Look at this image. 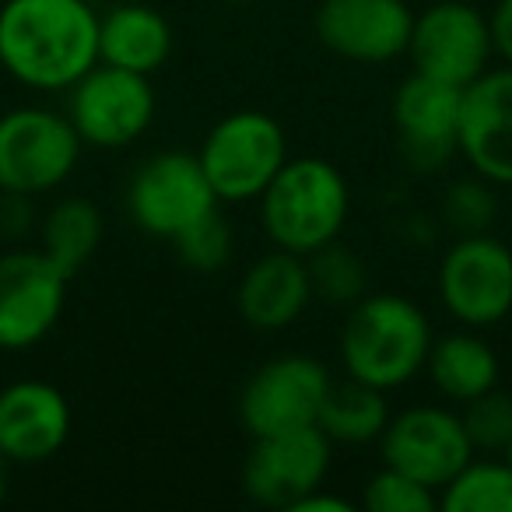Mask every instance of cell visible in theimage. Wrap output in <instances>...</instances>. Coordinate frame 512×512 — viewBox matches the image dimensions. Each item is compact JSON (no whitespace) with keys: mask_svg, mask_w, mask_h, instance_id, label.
Listing matches in <instances>:
<instances>
[{"mask_svg":"<svg viewBox=\"0 0 512 512\" xmlns=\"http://www.w3.org/2000/svg\"><path fill=\"white\" fill-rule=\"evenodd\" d=\"M316 425L323 428L327 439H337V442L379 439V435L386 432V425H390V411H386L383 390L362 383V379H355V376L341 386L330 383Z\"/></svg>","mask_w":512,"mask_h":512,"instance_id":"cell-21","label":"cell"},{"mask_svg":"<svg viewBox=\"0 0 512 512\" xmlns=\"http://www.w3.org/2000/svg\"><path fill=\"white\" fill-rule=\"evenodd\" d=\"M292 512H351V502H344V498H337V495H320V488H316L313 495L302 498Z\"/></svg>","mask_w":512,"mask_h":512,"instance_id":"cell-30","label":"cell"},{"mask_svg":"<svg viewBox=\"0 0 512 512\" xmlns=\"http://www.w3.org/2000/svg\"><path fill=\"white\" fill-rule=\"evenodd\" d=\"M172 25L148 4H120L99 18V60L123 71L151 74L169 60Z\"/></svg>","mask_w":512,"mask_h":512,"instance_id":"cell-19","label":"cell"},{"mask_svg":"<svg viewBox=\"0 0 512 512\" xmlns=\"http://www.w3.org/2000/svg\"><path fill=\"white\" fill-rule=\"evenodd\" d=\"M362 505L372 512H432L439 502H435L428 484H421V481H414V477L400 474V470L386 467L365 484Z\"/></svg>","mask_w":512,"mask_h":512,"instance_id":"cell-26","label":"cell"},{"mask_svg":"<svg viewBox=\"0 0 512 512\" xmlns=\"http://www.w3.org/2000/svg\"><path fill=\"white\" fill-rule=\"evenodd\" d=\"M330 467V439L320 425L256 435L242 467V488L256 505L288 509L313 495Z\"/></svg>","mask_w":512,"mask_h":512,"instance_id":"cell-7","label":"cell"},{"mask_svg":"<svg viewBox=\"0 0 512 512\" xmlns=\"http://www.w3.org/2000/svg\"><path fill=\"white\" fill-rule=\"evenodd\" d=\"M309 295H313V281L302 256L278 249L246 271L239 285V313L246 316L249 327L281 330L299 320Z\"/></svg>","mask_w":512,"mask_h":512,"instance_id":"cell-18","label":"cell"},{"mask_svg":"<svg viewBox=\"0 0 512 512\" xmlns=\"http://www.w3.org/2000/svg\"><path fill=\"white\" fill-rule=\"evenodd\" d=\"M260 197L267 235L288 253H316L334 242L348 221V183L323 158L285 162Z\"/></svg>","mask_w":512,"mask_h":512,"instance_id":"cell-3","label":"cell"},{"mask_svg":"<svg viewBox=\"0 0 512 512\" xmlns=\"http://www.w3.org/2000/svg\"><path fill=\"white\" fill-rule=\"evenodd\" d=\"M463 88L425 78L414 71L393 99V127L407 162L418 169H439L460 148Z\"/></svg>","mask_w":512,"mask_h":512,"instance_id":"cell-15","label":"cell"},{"mask_svg":"<svg viewBox=\"0 0 512 512\" xmlns=\"http://www.w3.org/2000/svg\"><path fill=\"white\" fill-rule=\"evenodd\" d=\"M127 207L137 228L172 242L183 228L218 207V193L197 155L165 151L137 165L127 186Z\"/></svg>","mask_w":512,"mask_h":512,"instance_id":"cell-6","label":"cell"},{"mask_svg":"<svg viewBox=\"0 0 512 512\" xmlns=\"http://www.w3.org/2000/svg\"><path fill=\"white\" fill-rule=\"evenodd\" d=\"M442 306L467 327H491L512 309V253L488 235H463L439 267Z\"/></svg>","mask_w":512,"mask_h":512,"instance_id":"cell-9","label":"cell"},{"mask_svg":"<svg viewBox=\"0 0 512 512\" xmlns=\"http://www.w3.org/2000/svg\"><path fill=\"white\" fill-rule=\"evenodd\" d=\"M491 50V25L463 0H442L414 18L407 43L414 71L456 88H467L488 71Z\"/></svg>","mask_w":512,"mask_h":512,"instance_id":"cell-10","label":"cell"},{"mask_svg":"<svg viewBox=\"0 0 512 512\" xmlns=\"http://www.w3.org/2000/svg\"><path fill=\"white\" fill-rule=\"evenodd\" d=\"M102 239V214L92 200H60L43 225V253L50 256L67 281L92 260Z\"/></svg>","mask_w":512,"mask_h":512,"instance_id":"cell-22","label":"cell"},{"mask_svg":"<svg viewBox=\"0 0 512 512\" xmlns=\"http://www.w3.org/2000/svg\"><path fill=\"white\" fill-rule=\"evenodd\" d=\"M495 214V200H491L488 186L481 183H456L446 197V218L460 228L463 235H477L491 225Z\"/></svg>","mask_w":512,"mask_h":512,"instance_id":"cell-28","label":"cell"},{"mask_svg":"<svg viewBox=\"0 0 512 512\" xmlns=\"http://www.w3.org/2000/svg\"><path fill=\"white\" fill-rule=\"evenodd\" d=\"M470 446L463 418L442 407H414L390 421L383 432L386 467L442 491L470 463Z\"/></svg>","mask_w":512,"mask_h":512,"instance_id":"cell-13","label":"cell"},{"mask_svg":"<svg viewBox=\"0 0 512 512\" xmlns=\"http://www.w3.org/2000/svg\"><path fill=\"white\" fill-rule=\"evenodd\" d=\"M81 137L50 109H11L0 116V190L36 197L60 186L78 165Z\"/></svg>","mask_w":512,"mask_h":512,"instance_id":"cell-4","label":"cell"},{"mask_svg":"<svg viewBox=\"0 0 512 512\" xmlns=\"http://www.w3.org/2000/svg\"><path fill=\"white\" fill-rule=\"evenodd\" d=\"M330 390V376L320 362L302 355H285L256 369L239 400L242 425L249 435H274L309 428L320 418L323 397Z\"/></svg>","mask_w":512,"mask_h":512,"instance_id":"cell-12","label":"cell"},{"mask_svg":"<svg viewBox=\"0 0 512 512\" xmlns=\"http://www.w3.org/2000/svg\"><path fill=\"white\" fill-rule=\"evenodd\" d=\"M460 151L477 176L512 186V67L484 71L463 88Z\"/></svg>","mask_w":512,"mask_h":512,"instance_id":"cell-16","label":"cell"},{"mask_svg":"<svg viewBox=\"0 0 512 512\" xmlns=\"http://www.w3.org/2000/svg\"><path fill=\"white\" fill-rule=\"evenodd\" d=\"M505 463L512 467V439H509V446H505Z\"/></svg>","mask_w":512,"mask_h":512,"instance_id":"cell-32","label":"cell"},{"mask_svg":"<svg viewBox=\"0 0 512 512\" xmlns=\"http://www.w3.org/2000/svg\"><path fill=\"white\" fill-rule=\"evenodd\" d=\"M414 15L404 0H323L316 8V36L337 57L358 64H386L407 53Z\"/></svg>","mask_w":512,"mask_h":512,"instance_id":"cell-14","label":"cell"},{"mask_svg":"<svg viewBox=\"0 0 512 512\" xmlns=\"http://www.w3.org/2000/svg\"><path fill=\"white\" fill-rule=\"evenodd\" d=\"M8 495V467H4V456H0V498Z\"/></svg>","mask_w":512,"mask_h":512,"instance_id":"cell-31","label":"cell"},{"mask_svg":"<svg viewBox=\"0 0 512 512\" xmlns=\"http://www.w3.org/2000/svg\"><path fill=\"white\" fill-rule=\"evenodd\" d=\"M425 365H428L432 383L439 386V393H446L449 400H463V404H467V400L495 390L498 362L481 337L446 334L442 341H435L432 348H428Z\"/></svg>","mask_w":512,"mask_h":512,"instance_id":"cell-20","label":"cell"},{"mask_svg":"<svg viewBox=\"0 0 512 512\" xmlns=\"http://www.w3.org/2000/svg\"><path fill=\"white\" fill-rule=\"evenodd\" d=\"M197 158L218 200L260 197L288 162L285 130L267 113H232L207 134Z\"/></svg>","mask_w":512,"mask_h":512,"instance_id":"cell-5","label":"cell"},{"mask_svg":"<svg viewBox=\"0 0 512 512\" xmlns=\"http://www.w3.org/2000/svg\"><path fill=\"white\" fill-rule=\"evenodd\" d=\"M463 428H467L470 446L505 449L512 439V397L488 390V393H481V397L467 400Z\"/></svg>","mask_w":512,"mask_h":512,"instance_id":"cell-27","label":"cell"},{"mask_svg":"<svg viewBox=\"0 0 512 512\" xmlns=\"http://www.w3.org/2000/svg\"><path fill=\"white\" fill-rule=\"evenodd\" d=\"M67 278L43 249L0 256V348L39 344L64 313Z\"/></svg>","mask_w":512,"mask_h":512,"instance_id":"cell-11","label":"cell"},{"mask_svg":"<svg viewBox=\"0 0 512 512\" xmlns=\"http://www.w3.org/2000/svg\"><path fill=\"white\" fill-rule=\"evenodd\" d=\"M432 348V327L414 302L400 295H369L355 306L341 334L344 365L379 390L404 386L421 372Z\"/></svg>","mask_w":512,"mask_h":512,"instance_id":"cell-2","label":"cell"},{"mask_svg":"<svg viewBox=\"0 0 512 512\" xmlns=\"http://www.w3.org/2000/svg\"><path fill=\"white\" fill-rule=\"evenodd\" d=\"M309 260H313V264H306V267H309V281H313L316 295H323V299H330V302H351L362 295V285H365L362 264H358V256L351 253V249L337 246V239L320 246L316 253H309Z\"/></svg>","mask_w":512,"mask_h":512,"instance_id":"cell-24","label":"cell"},{"mask_svg":"<svg viewBox=\"0 0 512 512\" xmlns=\"http://www.w3.org/2000/svg\"><path fill=\"white\" fill-rule=\"evenodd\" d=\"M99 60V15L85 0H8L0 8V67L43 92L71 88Z\"/></svg>","mask_w":512,"mask_h":512,"instance_id":"cell-1","label":"cell"},{"mask_svg":"<svg viewBox=\"0 0 512 512\" xmlns=\"http://www.w3.org/2000/svg\"><path fill=\"white\" fill-rule=\"evenodd\" d=\"M488 25H491V46L512 64V0H498V8Z\"/></svg>","mask_w":512,"mask_h":512,"instance_id":"cell-29","label":"cell"},{"mask_svg":"<svg viewBox=\"0 0 512 512\" xmlns=\"http://www.w3.org/2000/svg\"><path fill=\"white\" fill-rule=\"evenodd\" d=\"M71 407L50 383H15L0 390V456L11 463H43L64 449Z\"/></svg>","mask_w":512,"mask_h":512,"instance_id":"cell-17","label":"cell"},{"mask_svg":"<svg viewBox=\"0 0 512 512\" xmlns=\"http://www.w3.org/2000/svg\"><path fill=\"white\" fill-rule=\"evenodd\" d=\"M172 246L179 249L183 264L193 267V271H218L228 256H232V228L225 225L221 211L214 207L204 218L193 221L190 228H183L172 239Z\"/></svg>","mask_w":512,"mask_h":512,"instance_id":"cell-25","label":"cell"},{"mask_svg":"<svg viewBox=\"0 0 512 512\" xmlns=\"http://www.w3.org/2000/svg\"><path fill=\"white\" fill-rule=\"evenodd\" d=\"M439 509L446 512H512L509 463H467L442 488Z\"/></svg>","mask_w":512,"mask_h":512,"instance_id":"cell-23","label":"cell"},{"mask_svg":"<svg viewBox=\"0 0 512 512\" xmlns=\"http://www.w3.org/2000/svg\"><path fill=\"white\" fill-rule=\"evenodd\" d=\"M155 116V92L148 74L102 64L71 85V116L81 141L95 148H123L148 130Z\"/></svg>","mask_w":512,"mask_h":512,"instance_id":"cell-8","label":"cell"}]
</instances>
